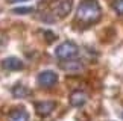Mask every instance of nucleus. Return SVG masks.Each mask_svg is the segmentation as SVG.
Masks as SVG:
<instances>
[{
	"label": "nucleus",
	"instance_id": "obj_2",
	"mask_svg": "<svg viewBox=\"0 0 123 121\" xmlns=\"http://www.w3.org/2000/svg\"><path fill=\"white\" fill-rule=\"evenodd\" d=\"M78 55H79V47L73 41H64V43H61L58 47L55 49V56L59 60L74 59Z\"/></svg>",
	"mask_w": 123,
	"mask_h": 121
},
{
	"label": "nucleus",
	"instance_id": "obj_14",
	"mask_svg": "<svg viewBox=\"0 0 123 121\" xmlns=\"http://www.w3.org/2000/svg\"><path fill=\"white\" fill-rule=\"evenodd\" d=\"M122 118H123V112H122Z\"/></svg>",
	"mask_w": 123,
	"mask_h": 121
},
{
	"label": "nucleus",
	"instance_id": "obj_5",
	"mask_svg": "<svg viewBox=\"0 0 123 121\" xmlns=\"http://www.w3.org/2000/svg\"><path fill=\"white\" fill-rule=\"evenodd\" d=\"M56 103L52 100H44V101H37L35 103V112L40 117H49V115L55 110Z\"/></svg>",
	"mask_w": 123,
	"mask_h": 121
},
{
	"label": "nucleus",
	"instance_id": "obj_4",
	"mask_svg": "<svg viewBox=\"0 0 123 121\" xmlns=\"http://www.w3.org/2000/svg\"><path fill=\"white\" fill-rule=\"evenodd\" d=\"M58 82V74L52 70H46V71H41L38 76H37V83L41 88H52L53 85H56Z\"/></svg>",
	"mask_w": 123,
	"mask_h": 121
},
{
	"label": "nucleus",
	"instance_id": "obj_9",
	"mask_svg": "<svg viewBox=\"0 0 123 121\" xmlns=\"http://www.w3.org/2000/svg\"><path fill=\"white\" fill-rule=\"evenodd\" d=\"M8 121H29V114L25 108H15L9 112Z\"/></svg>",
	"mask_w": 123,
	"mask_h": 121
},
{
	"label": "nucleus",
	"instance_id": "obj_6",
	"mask_svg": "<svg viewBox=\"0 0 123 121\" xmlns=\"http://www.w3.org/2000/svg\"><path fill=\"white\" fill-rule=\"evenodd\" d=\"M0 65H2V68L6 70V71H18V70H23V68H25L23 60L18 59V58H15V56L5 58Z\"/></svg>",
	"mask_w": 123,
	"mask_h": 121
},
{
	"label": "nucleus",
	"instance_id": "obj_8",
	"mask_svg": "<svg viewBox=\"0 0 123 121\" xmlns=\"http://www.w3.org/2000/svg\"><path fill=\"white\" fill-rule=\"evenodd\" d=\"M70 104L73 106V108H82V106L87 103L88 100V95L85 94L84 91H73L72 94H70Z\"/></svg>",
	"mask_w": 123,
	"mask_h": 121
},
{
	"label": "nucleus",
	"instance_id": "obj_10",
	"mask_svg": "<svg viewBox=\"0 0 123 121\" xmlns=\"http://www.w3.org/2000/svg\"><path fill=\"white\" fill-rule=\"evenodd\" d=\"M29 94H31V91L23 85H15L12 88V95L15 97V99H25V97H27Z\"/></svg>",
	"mask_w": 123,
	"mask_h": 121
},
{
	"label": "nucleus",
	"instance_id": "obj_3",
	"mask_svg": "<svg viewBox=\"0 0 123 121\" xmlns=\"http://www.w3.org/2000/svg\"><path fill=\"white\" fill-rule=\"evenodd\" d=\"M72 8H73V0H59V2L56 3V6H53V9L50 11L52 21H56V20L64 18L67 14H70Z\"/></svg>",
	"mask_w": 123,
	"mask_h": 121
},
{
	"label": "nucleus",
	"instance_id": "obj_7",
	"mask_svg": "<svg viewBox=\"0 0 123 121\" xmlns=\"http://www.w3.org/2000/svg\"><path fill=\"white\" fill-rule=\"evenodd\" d=\"M59 67L64 70V71L67 73H79L84 70V62L79 59H68V60H62V62L59 64Z\"/></svg>",
	"mask_w": 123,
	"mask_h": 121
},
{
	"label": "nucleus",
	"instance_id": "obj_12",
	"mask_svg": "<svg viewBox=\"0 0 123 121\" xmlns=\"http://www.w3.org/2000/svg\"><path fill=\"white\" fill-rule=\"evenodd\" d=\"M34 9L32 8H17V9H14V14H18V15H26V14H31Z\"/></svg>",
	"mask_w": 123,
	"mask_h": 121
},
{
	"label": "nucleus",
	"instance_id": "obj_13",
	"mask_svg": "<svg viewBox=\"0 0 123 121\" xmlns=\"http://www.w3.org/2000/svg\"><path fill=\"white\" fill-rule=\"evenodd\" d=\"M9 3H18V2H26V0H8Z\"/></svg>",
	"mask_w": 123,
	"mask_h": 121
},
{
	"label": "nucleus",
	"instance_id": "obj_1",
	"mask_svg": "<svg viewBox=\"0 0 123 121\" xmlns=\"http://www.w3.org/2000/svg\"><path fill=\"white\" fill-rule=\"evenodd\" d=\"M102 18V8L97 0H82L76 9L74 23L81 27L93 26Z\"/></svg>",
	"mask_w": 123,
	"mask_h": 121
},
{
	"label": "nucleus",
	"instance_id": "obj_11",
	"mask_svg": "<svg viewBox=\"0 0 123 121\" xmlns=\"http://www.w3.org/2000/svg\"><path fill=\"white\" fill-rule=\"evenodd\" d=\"M112 8H114V11L119 14V15L123 17V0H114V2H112Z\"/></svg>",
	"mask_w": 123,
	"mask_h": 121
}]
</instances>
